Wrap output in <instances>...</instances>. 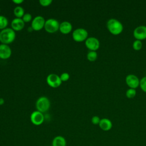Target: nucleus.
I'll use <instances>...</instances> for the list:
<instances>
[{
	"mask_svg": "<svg viewBox=\"0 0 146 146\" xmlns=\"http://www.w3.org/2000/svg\"><path fill=\"white\" fill-rule=\"evenodd\" d=\"M15 38V31L11 28L6 27L0 31V42L2 44H9L13 42Z\"/></svg>",
	"mask_w": 146,
	"mask_h": 146,
	"instance_id": "f257e3e1",
	"label": "nucleus"
},
{
	"mask_svg": "<svg viewBox=\"0 0 146 146\" xmlns=\"http://www.w3.org/2000/svg\"><path fill=\"white\" fill-rule=\"evenodd\" d=\"M107 27L110 33L115 35L121 34L123 30V24L115 18H111L107 21Z\"/></svg>",
	"mask_w": 146,
	"mask_h": 146,
	"instance_id": "f03ea898",
	"label": "nucleus"
},
{
	"mask_svg": "<svg viewBox=\"0 0 146 146\" xmlns=\"http://www.w3.org/2000/svg\"><path fill=\"white\" fill-rule=\"evenodd\" d=\"M50 105L51 103L48 98L43 96L39 97L37 99L35 104L37 111L42 113L48 111L50 108Z\"/></svg>",
	"mask_w": 146,
	"mask_h": 146,
	"instance_id": "7ed1b4c3",
	"label": "nucleus"
},
{
	"mask_svg": "<svg viewBox=\"0 0 146 146\" xmlns=\"http://www.w3.org/2000/svg\"><path fill=\"white\" fill-rule=\"evenodd\" d=\"M88 32L84 28H77L72 34L73 39L77 42H82L85 41L88 38Z\"/></svg>",
	"mask_w": 146,
	"mask_h": 146,
	"instance_id": "20e7f679",
	"label": "nucleus"
},
{
	"mask_svg": "<svg viewBox=\"0 0 146 146\" xmlns=\"http://www.w3.org/2000/svg\"><path fill=\"white\" fill-rule=\"evenodd\" d=\"M60 23L55 18H49L47 19L44 24V29L48 33H55L59 29Z\"/></svg>",
	"mask_w": 146,
	"mask_h": 146,
	"instance_id": "39448f33",
	"label": "nucleus"
},
{
	"mask_svg": "<svg viewBox=\"0 0 146 146\" xmlns=\"http://www.w3.org/2000/svg\"><path fill=\"white\" fill-rule=\"evenodd\" d=\"M46 82L52 88H58L62 84L60 76L55 74H50L46 78Z\"/></svg>",
	"mask_w": 146,
	"mask_h": 146,
	"instance_id": "423d86ee",
	"label": "nucleus"
},
{
	"mask_svg": "<svg viewBox=\"0 0 146 146\" xmlns=\"http://www.w3.org/2000/svg\"><path fill=\"white\" fill-rule=\"evenodd\" d=\"M46 20L41 15H37L33 19L31 27L34 31H39L44 27Z\"/></svg>",
	"mask_w": 146,
	"mask_h": 146,
	"instance_id": "0eeeda50",
	"label": "nucleus"
},
{
	"mask_svg": "<svg viewBox=\"0 0 146 146\" xmlns=\"http://www.w3.org/2000/svg\"><path fill=\"white\" fill-rule=\"evenodd\" d=\"M30 118L31 122L35 125H41L44 120V116L43 113L37 110L33 111L31 113Z\"/></svg>",
	"mask_w": 146,
	"mask_h": 146,
	"instance_id": "6e6552de",
	"label": "nucleus"
},
{
	"mask_svg": "<svg viewBox=\"0 0 146 146\" xmlns=\"http://www.w3.org/2000/svg\"><path fill=\"white\" fill-rule=\"evenodd\" d=\"M85 45L90 51H96L100 47V42L96 38L90 36L85 40Z\"/></svg>",
	"mask_w": 146,
	"mask_h": 146,
	"instance_id": "1a4fd4ad",
	"label": "nucleus"
},
{
	"mask_svg": "<svg viewBox=\"0 0 146 146\" xmlns=\"http://www.w3.org/2000/svg\"><path fill=\"white\" fill-rule=\"evenodd\" d=\"M133 35L136 40H144L146 39V26L141 25L136 27L133 32Z\"/></svg>",
	"mask_w": 146,
	"mask_h": 146,
	"instance_id": "9d476101",
	"label": "nucleus"
},
{
	"mask_svg": "<svg viewBox=\"0 0 146 146\" xmlns=\"http://www.w3.org/2000/svg\"><path fill=\"white\" fill-rule=\"evenodd\" d=\"M126 84L130 88L135 89L140 84V80L137 76L133 74H129L125 78Z\"/></svg>",
	"mask_w": 146,
	"mask_h": 146,
	"instance_id": "9b49d317",
	"label": "nucleus"
},
{
	"mask_svg": "<svg viewBox=\"0 0 146 146\" xmlns=\"http://www.w3.org/2000/svg\"><path fill=\"white\" fill-rule=\"evenodd\" d=\"M12 54L11 48L8 44H0V58L2 59H9Z\"/></svg>",
	"mask_w": 146,
	"mask_h": 146,
	"instance_id": "f8f14e48",
	"label": "nucleus"
},
{
	"mask_svg": "<svg viewBox=\"0 0 146 146\" xmlns=\"http://www.w3.org/2000/svg\"><path fill=\"white\" fill-rule=\"evenodd\" d=\"M25 23L22 20V18H15L13 19L11 23V29L15 31H20L22 30L25 27Z\"/></svg>",
	"mask_w": 146,
	"mask_h": 146,
	"instance_id": "ddd939ff",
	"label": "nucleus"
},
{
	"mask_svg": "<svg viewBox=\"0 0 146 146\" xmlns=\"http://www.w3.org/2000/svg\"><path fill=\"white\" fill-rule=\"evenodd\" d=\"M72 29V24L68 21H63L60 23L59 30L63 34H68L70 33Z\"/></svg>",
	"mask_w": 146,
	"mask_h": 146,
	"instance_id": "4468645a",
	"label": "nucleus"
},
{
	"mask_svg": "<svg viewBox=\"0 0 146 146\" xmlns=\"http://www.w3.org/2000/svg\"><path fill=\"white\" fill-rule=\"evenodd\" d=\"M99 126L100 129L104 131H108L112 127V121L107 118H103L100 119Z\"/></svg>",
	"mask_w": 146,
	"mask_h": 146,
	"instance_id": "2eb2a0df",
	"label": "nucleus"
},
{
	"mask_svg": "<svg viewBox=\"0 0 146 146\" xmlns=\"http://www.w3.org/2000/svg\"><path fill=\"white\" fill-rule=\"evenodd\" d=\"M66 140L62 136H56L52 139V146H66Z\"/></svg>",
	"mask_w": 146,
	"mask_h": 146,
	"instance_id": "dca6fc26",
	"label": "nucleus"
},
{
	"mask_svg": "<svg viewBox=\"0 0 146 146\" xmlns=\"http://www.w3.org/2000/svg\"><path fill=\"white\" fill-rule=\"evenodd\" d=\"M13 12L16 18H22L23 15L25 14L24 9L21 6H16L14 9Z\"/></svg>",
	"mask_w": 146,
	"mask_h": 146,
	"instance_id": "f3484780",
	"label": "nucleus"
},
{
	"mask_svg": "<svg viewBox=\"0 0 146 146\" xmlns=\"http://www.w3.org/2000/svg\"><path fill=\"white\" fill-rule=\"evenodd\" d=\"M98 58V54L96 51H90L87 54V58L90 62H94Z\"/></svg>",
	"mask_w": 146,
	"mask_h": 146,
	"instance_id": "a211bd4d",
	"label": "nucleus"
},
{
	"mask_svg": "<svg viewBox=\"0 0 146 146\" xmlns=\"http://www.w3.org/2000/svg\"><path fill=\"white\" fill-rule=\"evenodd\" d=\"M8 25L7 18L3 15H0V30H3L7 27Z\"/></svg>",
	"mask_w": 146,
	"mask_h": 146,
	"instance_id": "6ab92c4d",
	"label": "nucleus"
},
{
	"mask_svg": "<svg viewBox=\"0 0 146 146\" xmlns=\"http://www.w3.org/2000/svg\"><path fill=\"white\" fill-rule=\"evenodd\" d=\"M136 95V91L135 90V89L133 88H129L127 90L126 92H125V95L127 96V98L131 99L134 98Z\"/></svg>",
	"mask_w": 146,
	"mask_h": 146,
	"instance_id": "aec40b11",
	"label": "nucleus"
},
{
	"mask_svg": "<svg viewBox=\"0 0 146 146\" xmlns=\"http://www.w3.org/2000/svg\"><path fill=\"white\" fill-rule=\"evenodd\" d=\"M142 46H143V43L141 41L139 40H135L132 44L133 48L136 51L140 50L142 48Z\"/></svg>",
	"mask_w": 146,
	"mask_h": 146,
	"instance_id": "412c9836",
	"label": "nucleus"
},
{
	"mask_svg": "<svg viewBox=\"0 0 146 146\" xmlns=\"http://www.w3.org/2000/svg\"><path fill=\"white\" fill-rule=\"evenodd\" d=\"M141 89L144 92H146V76L143 77L140 80V84H139Z\"/></svg>",
	"mask_w": 146,
	"mask_h": 146,
	"instance_id": "4be33fe9",
	"label": "nucleus"
},
{
	"mask_svg": "<svg viewBox=\"0 0 146 146\" xmlns=\"http://www.w3.org/2000/svg\"><path fill=\"white\" fill-rule=\"evenodd\" d=\"M32 18H33V17H32L31 14L29 13H25V14L23 15V16L22 18V20L24 21L25 23L29 22L30 21H31L32 20Z\"/></svg>",
	"mask_w": 146,
	"mask_h": 146,
	"instance_id": "5701e85b",
	"label": "nucleus"
},
{
	"mask_svg": "<svg viewBox=\"0 0 146 146\" xmlns=\"http://www.w3.org/2000/svg\"><path fill=\"white\" fill-rule=\"evenodd\" d=\"M39 2L40 5L43 7H47L51 5L52 2V0H39Z\"/></svg>",
	"mask_w": 146,
	"mask_h": 146,
	"instance_id": "b1692460",
	"label": "nucleus"
},
{
	"mask_svg": "<svg viewBox=\"0 0 146 146\" xmlns=\"http://www.w3.org/2000/svg\"><path fill=\"white\" fill-rule=\"evenodd\" d=\"M60 78L62 82L67 81L70 78V75L67 72H63L60 75Z\"/></svg>",
	"mask_w": 146,
	"mask_h": 146,
	"instance_id": "393cba45",
	"label": "nucleus"
},
{
	"mask_svg": "<svg viewBox=\"0 0 146 146\" xmlns=\"http://www.w3.org/2000/svg\"><path fill=\"white\" fill-rule=\"evenodd\" d=\"M100 121V119L98 116H94L91 118V122L94 125H99Z\"/></svg>",
	"mask_w": 146,
	"mask_h": 146,
	"instance_id": "a878e982",
	"label": "nucleus"
},
{
	"mask_svg": "<svg viewBox=\"0 0 146 146\" xmlns=\"http://www.w3.org/2000/svg\"><path fill=\"white\" fill-rule=\"evenodd\" d=\"M13 2L17 5H20L23 2V0H13Z\"/></svg>",
	"mask_w": 146,
	"mask_h": 146,
	"instance_id": "bb28decb",
	"label": "nucleus"
},
{
	"mask_svg": "<svg viewBox=\"0 0 146 146\" xmlns=\"http://www.w3.org/2000/svg\"><path fill=\"white\" fill-rule=\"evenodd\" d=\"M4 103H5V100H4V99H3V98H0V106L3 105Z\"/></svg>",
	"mask_w": 146,
	"mask_h": 146,
	"instance_id": "cd10ccee",
	"label": "nucleus"
},
{
	"mask_svg": "<svg viewBox=\"0 0 146 146\" xmlns=\"http://www.w3.org/2000/svg\"><path fill=\"white\" fill-rule=\"evenodd\" d=\"M27 30H28L29 32H31V31H34V30H33V29H32V27H29L27 28Z\"/></svg>",
	"mask_w": 146,
	"mask_h": 146,
	"instance_id": "c85d7f7f",
	"label": "nucleus"
},
{
	"mask_svg": "<svg viewBox=\"0 0 146 146\" xmlns=\"http://www.w3.org/2000/svg\"><path fill=\"white\" fill-rule=\"evenodd\" d=\"M0 13H1V9H0Z\"/></svg>",
	"mask_w": 146,
	"mask_h": 146,
	"instance_id": "c756f323",
	"label": "nucleus"
},
{
	"mask_svg": "<svg viewBox=\"0 0 146 146\" xmlns=\"http://www.w3.org/2000/svg\"><path fill=\"white\" fill-rule=\"evenodd\" d=\"M145 76H146V72H145Z\"/></svg>",
	"mask_w": 146,
	"mask_h": 146,
	"instance_id": "7c9ffc66",
	"label": "nucleus"
}]
</instances>
